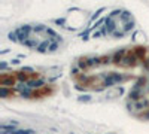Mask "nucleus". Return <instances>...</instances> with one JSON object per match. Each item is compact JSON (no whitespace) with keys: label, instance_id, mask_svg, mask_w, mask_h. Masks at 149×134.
Returning <instances> with one entry per match:
<instances>
[{"label":"nucleus","instance_id":"1","mask_svg":"<svg viewBox=\"0 0 149 134\" xmlns=\"http://www.w3.org/2000/svg\"><path fill=\"white\" fill-rule=\"evenodd\" d=\"M14 39L19 43L30 46L33 49L48 52L55 51V48L60 43V37L52 31L43 26H26L21 27L14 33Z\"/></svg>","mask_w":149,"mask_h":134}]
</instances>
